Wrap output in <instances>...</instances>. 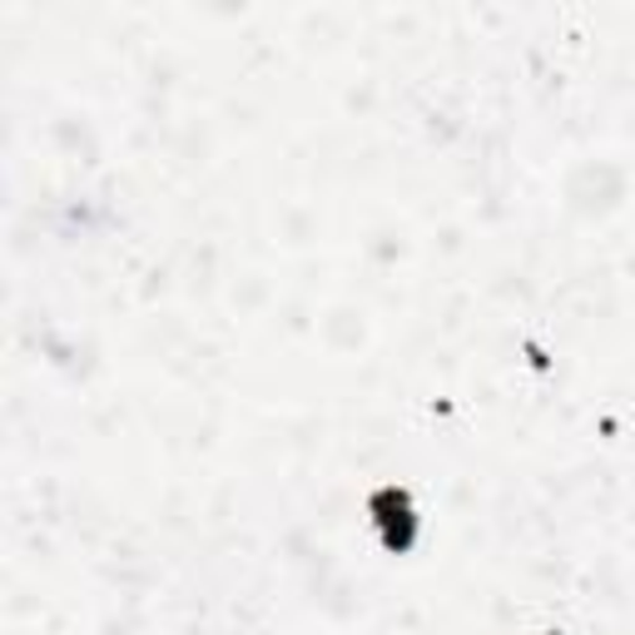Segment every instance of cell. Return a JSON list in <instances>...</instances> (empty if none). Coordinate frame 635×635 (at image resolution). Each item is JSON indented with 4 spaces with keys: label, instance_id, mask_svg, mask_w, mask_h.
<instances>
[{
    "label": "cell",
    "instance_id": "1",
    "mask_svg": "<svg viewBox=\"0 0 635 635\" xmlns=\"http://www.w3.org/2000/svg\"><path fill=\"white\" fill-rule=\"evenodd\" d=\"M373 512H382L378 522L388 526V547H407L413 541V516H407V497L402 491H382L378 502H373Z\"/></svg>",
    "mask_w": 635,
    "mask_h": 635
}]
</instances>
